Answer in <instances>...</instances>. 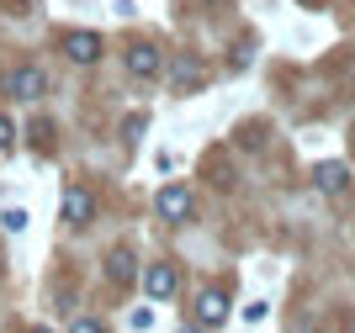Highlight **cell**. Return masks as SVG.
Masks as SVG:
<instances>
[{"mask_svg": "<svg viewBox=\"0 0 355 333\" xmlns=\"http://www.w3.org/2000/svg\"><path fill=\"white\" fill-rule=\"evenodd\" d=\"M43 85H48V74L32 69V64H27V69H11V74H6V90H11L16 101H37V96H43Z\"/></svg>", "mask_w": 355, "mask_h": 333, "instance_id": "obj_1", "label": "cell"}, {"mask_svg": "<svg viewBox=\"0 0 355 333\" xmlns=\"http://www.w3.org/2000/svg\"><path fill=\"white\" fill-rule=\"evenodd\" d=\"M159 217L186 222V217H191V190H186V186H164L159 190Z\"/></svg>", "mask_w": 355, "mask_h": 333, "instance_id": "obj_2", "label": "cell"}, {"mask_svg": "<svg viewBox=\"0 0 355 333\" xmlns=\"http://www.w3.org/2000/svg\"><path fill=\"white\" fill-rule=\"evenodd\" d=\"M202 74H207V69H202V58L180 53L175 64H170V85H175V90H196V85H202Z\"/></svg>", "mask_w": 355, "mask_h": 333, "instance_id": "obj_3", "label": "cell"}, {"mask_svg": "<svg viewBox=\"0 0 355 333\" xmlns=\"http://www.w3.org/2000/svg\"><path fill=\"white\" fill-rule=\"evenodd\" d=\"M223 318H228V296H223V291H202V296H196V323L218 328Z\"/></svg>", "mask_w": 355, "mask_h": 333, "instance_id": "obj_4", "label": "cell"}, {"mask_svg": "<svg viewBox=\"0 0 355 333\" xmlns=\"http://www.w3.org/2000/svg\"><path fill=\"white\" fill-rule=\"evenodd\" d=\"M144 286H148L154 302H164V296H175V270H170V264H148V270H144Z\"/></svg>", "mask_w": 355, "mask_h": 333, "instance_id": "obj_5", "label": "cell"}, {"mask_svg": "<svg viewBox=\"0 0 355 333\" xmlns=\"http://www.w3.org/2000/svg\"><path fill=\"white\" fill-rule=\"evenodd\" d=\"M64 53H69L74 64H90V58L101 53V37H96V32H69V37H64Z\"/></svg>", "mask_w": 355, "mask_h": 333, "instance_id": "obj_6", "label": "cell"}, {"mask_svg": "<svg viewBox=\"0 0 355 333\" xmlns=\"http://www.w3.org/2000/svg\"><path fill=\"white\" fill-rule=\"evenodd\" d=\"M313 186L324 190V196H340V190L350 186V170H345V164H318V170H313Z\"/></svg>", "mask_w": 355, "mask_h": 333, "instance_id": "obj_7", "label": "cell"}, {"mask_svg": "<svg viewBox=\"0 0 355 333\" xmlns=\"http://www.w3.org/2000/svg\"><path fill=\"white\" fill-rule=\"evenodd\" d=\"M128 74H138V80H154V74H159V53H154L148 43L128 48Z\"/></svg>", "mask_w": 355, "mask_h": 333, "instance_id": "obj_8", "label": "cell"}, {"mask_svg": "<svg viewBox=\"0 0 355 333\" xmlns=\"http://www.w3.org/2000/svg\"><path fill=\"white\" fill-rule=\"evenodd\" d=\"M85 217H90V190L69 186L64 190V222H85Z\"/></svg>", "mask_w": 355, "mask_h": 333, "instance_id": "obj_9", "label": "cell"}, {"mask_svg": "<svg viewBox=\"0 0 355 333\" xmlns=\"http://www.w3.org/2000/svg\"><path fill=\"white\" fill-rule=\"evenodd\" d=\"M128 276H133V260L117 249V254H112V280H128Z\"/></svg>", "mask_w": 355, "mask_h": 333, "instance_id": "obj_10", "label": "cell"}, {"mask_svg": "<svg viewBox=\"0 0 355 333\" xmlns=\"http://www.w3.org/2000/svg\"><path fill=\"white\" fill-rule=\"evenodd\" d=\"M0 222H6V233H21V228H27V212H16V206H11Z\"/></svg>", "mask_w": 355, "mask_h": 333, "instance_id": "obj_11", "label": "cell"}, {"mask_svg": "<svg viewBox=\"0 0 355 333\" xmlns=\"http://www.w3.org/2000/svg\"><path fill=\"white\" fill-rule=\"evenodd\" d=\"M244 323H266V302H250V307H244Z\"/></svg>", "mask_w": 355, "mask_h": 333, "instance_id": "obj_12", "label": "cell"}, {"mask_svg": "<svg viewBox=\"0 0 355 333\" xmlns=\"http://www.w3.org/2000/svg\"><path fill=\"white\" fill-rule=\"evenodd\" d=\"M6 148H11V122L0 116V154H6Z\"/></svg>", "mask_w": 355, "mask_h": 333, "instance_id": "obj_13", "label": "cell"}, {"mask_svg": "<svg viewBox=\"0 0 355 333\" xmlns=\"http://www.w3.org/2000/svg\"><path fill=\"white\" fill-rule=\"evenodd\" d=\"M302 6H313V0H302Z\"/></svg>", "mask_w": 355, "mask_h": 333, "instance_id": "obj_14", "label": "cell"}]
</instances>
